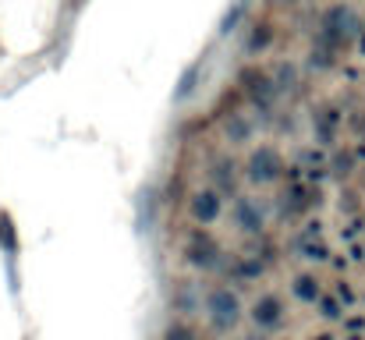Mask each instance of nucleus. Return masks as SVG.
<instances>
[{
  "label": "nucleus",
  "instance_id": "nucleus-11",
  "mask_svg": "<svg viewBox=\"0 0 365 340\" xmlns=\"http://www.w3.org/2000/svg\"><path fill=\"white\" fill-rule=\"evenodd\" d=\"M199 75H202V64H192L185 75H181V89H178V100H188L192 93H195V82H199Z\"/></svg>",
  "mask_w": 365,
  "mask_h": 340
},
{
  "label": "nucleus",
  "instance_id": "nucleus-5",
  "mask_svg": "<svg viewBox=\"0 0 365 340\" xmlns=\"http://www.w3.org/2000/svg\"><path fill=\"white\" fill-rule=\"evenodd\" d=\"M252 319H255V326H262V330H277V326L284 323V302H280L277 294H259L255 305H252Z\"/></svg>",
  "mask_w": 365,
  "mask_h": 340
},
{
  "label": "nucleus",
  "instance_id": "nucleus-6",
  "mask_svg": "<svg viewBox=\"0 0 365 340\" xmlns=\"http://www.w3.org/2000/svg\"><path fill=\"white\" fill-rule=\"evenodd\" d=\"M220 213H224V202H220L217 192H195L192 195V217L199 224H217Z\"/></svg>",
  "mask_w": 365,
  "mask_h": 340
},
{
  "label": "nucleus",
  "instance_id": "nucleus-14",
  "mask_svg": "<svg viewBox=\"0 0 365 340\" xmlns=\"http://www.w3.org/2000/svg\"><path fill=\"white\" fill-rule=\"evenodd\" d=\"M163 340H195V334H192L188 326H170V330H167V337H163Z\"/></svg>",
  "mask_w": 365,
  "mask_h": 340
},
{
  "label": "nucleus",
  "instance_id": "nucleus-1",
  "mask_svg": "<svg viewBox=\"0 0 365 340\" xmlns=\"http://www.w3.org/2000/svg\"><path fill=\"white\" fill-rule=\"evenodd\" d=\"M359 29H362L359 14H355L348 4H334V7L323 14L319 43H323V46H348V43L359 36Z\"/></svg>",
  "mask_w": 365,
  "mask_h": 340
},
{
  "label": "nucleus",
  "instance_id": "nucleus-7",
  "mask_svg": "<svg viewBox=\"0 0 365 340\" xmlns=\"http://www.w3.org/2000/svg\"><path fill=\"white\" fill-rule=\"evenodd\" d=\"M188 259L195 262V266H217V248L210 244V237H195L192 244H188Z\"/></svg>",
  "mask_w": 365,
  "mask_h": 340
},
{
  "label": "nucleus",
  "instance_id": "nucleus-15",
  "mask_svg": "<svg viewBox=\"0 0 365 340\" xmlns=\"http://www.w3.org/2000/svg\"><path fill=\"white\" fill-rule=\"evenodd\" d=\"M273 4H298V0H273Z\"/></svg>",
  "mask_w": 365,
  "mask_h": 340
},
{
  "label": "nucleus",
  "instance_id": "nucleus-12",
  "mask_svg": "<svg viewBox=\"0 0 365 340\" xmlns=\"http://www.w3.org/2000/svg\"><path fill=\"white\" fill-rule=\"evenodd\" d=\"M245 11H248V0H238V4H235V7L224 14V21H220V32H224V36H227V32H235V25L242 21Z\"/></svg>",
  "mask_w": 365,
  "mask_h": 340
},
{
  "label": "nucleus",
  "instance_id": "nucleus-16",
  "mask_svg": "<svg viewBox=\"0 0 365 340\" xmlns=\"http://www.w3.org/2000/svg\"><path fill=\"white\" fill-rule=\"evenodd\" d=\"M78 4H82V0H78Z\"/></svg>",
  "mask_w": 365,
  "mask_h": 340
},
{
  "label": "nucleus",
  "instance_id": "nucleus-8",
  "mask_svg": "<svg viewBox=\"0 0 365 340\" xmlns=\"http://www.w3.org/2000/svg\"><path fill=\"white\" fill-rule=\"evenodd\" d=\"M235 220H238V227H245V230H259V224H262L259 206H255L252 199H238V202H235Z\"/></svg>",
  "mask_w": 365,
  "mask_h": 340
},
{
  "label": "nucleus",
  "instance_id": "nucleus-9",
  "mask_svg": "<svg viewBox=\"0 0 365 340\" xmlns=\"http://www.w3.org/2000/svg\"><path fill=\"white\" fill-rule=\"evenodd\" d=\"M227 138H231V142H248V138H252V120H248L245 113H231V120H227Z\"/></svg>",
  "mask_w": 365,
  "mask_h": 340
},
{
  "label": "nucleus",
  "instance_id": "nucleus-3",
  "mask_svg": "<svg viewBox=\"0 0 365 340\" xmlns=\"http://www.w3.org/2000/svg\"><path fill=\"white\" fill-rule=\"evenodd\" d=\"M280 170H284V160H280V153H277L273 145H259V149L252 153V160H248V177L259 181V185L277 181Z\"/></svg>",
  "mask_w": 365,
  "mask_h": 340
},
{
  "label": "nucleus",
  "instance_id": "nucleus-10",
  "mask_svg": "<svg viewBox=\"0 0 365 340\" xmlns=\"http://www.w3.org/2000/svg\"><path fill=\"white\" fill-rule=\"evenodd\" d=\"M269 39H273V29H269L266 21H259V25L252 29V36H248V46H245V50H248V53L266 50V46H269Z\"/></svg>",
  "mask_w": 365,
  "mask_h": 340
},
{
  "label": "nucleus",
  "instance_id": "nucleus-4",
  "mask_svg": "<svg viewBox=\"0 0 365 340\" xmlns=\"http://www.w3.org/2000/svg\"><path fill=\"white\" fill-rule=\"evenodd\" d=\"M242 86L259 107H269V103H273V96H277V82H273L266 71H255V68L242 71Z\"/></svg>",
  "mask_w": 365,
  "mask_h": 340
},
{
  "label": "nucleus",
  "instance_id": "nucleus-13",
  "mask_svg": "<svg viewBox=\"0 0 365 340\" xmlns=\"http://www.w3.org/2000/svg\"><path fill=\"white\" fill-rule=\"evenodd\" d=\"M294 294H298V298H305V302H312V298H316V284H312L309 277H302V280L294 284Z\"/></svg>",
  "mask_w": 365,
  "mask_h": 340
},
{
  "label": "nucleus",
  "instance_id": "nucleus-2",
  "mask_svg": "<svg viewBox=\"0 0 365 340\" xmlns=\"http://www.w3.org/2000/svg\"><path fill=\"white\" fill-rule=\"evenodd\" d=\"M238 298L231 294V287H217L213 294H210V302H206V312H210V323L217 326V330H231L235 323H238Z\"/></svg>",
  "mask_w": 365,
  "mask_h": 340
}]
</instances>
